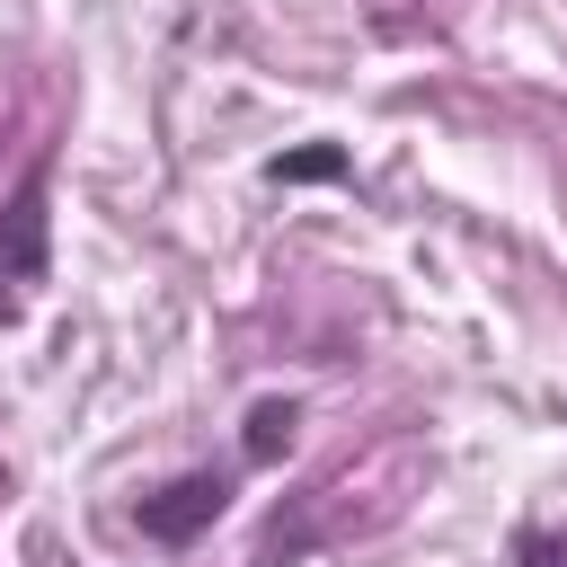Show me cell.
<instances>
[{
    "mask_svg": "<svg viewBox=\"0 0 567 567\" xmlns=\"http://www.w3.org/2000/svg\"><path fill=\"white\" fill-rule=\"evenodd\" d=\"M221 505H230V478H221V470H177L168 487H151V496L133 505V523H142V540L186 549L195 532H213V523H221Z\"/></svg>",
    "mask_w": 567,
    "mask_h": 567,
    "instance_id": "obj_1",
    "label": "cell"
},
{
    "mask_svg": "<svg viewBox=\"0 0 567 567\" xmlns=\"http://www.w3.org/2000/svg\"><path fill=\"white\" fill-rule=\"evenodd\" d=\"M44 195H53V159H35L0 213V284H44Z\"/></svg>",
    "mask_w": 567,
    "mask_h": 567,
    "instance_id": "obj_2",
    "label": "cell"
},
{
    "mask_svg": "<svg viewBox=\"0 0 567 567\" xmlns=\"http://www.w3.org/2000/svg\"><path fill=\"white\" fill-rule=\"evenodd\" d=\"M292 425H301V408H292V399H266V408L248 416V461H275V452L292 443Z\"/></svg>",
    "mask_w": 567,
    "mask_h": 567,
    "instance_id": "obj_3",
    "label": "cell"
},
{
    "mask_svg": "<svg viewBox=\"0 0 567 567\" xmlns=\"http://www.w3.org/2000/svg\"><path fill=\"white\" fill-rule=\"evenodd\" d=\"M337 168H346V151H328V142H319V151H292V159H275L266 177H275V186H310V177H337Z\"/></svg>",
    "mask_w": 567,
    "mask_h": 567,
    "instance_id": "obj_4",
    "label": "cell"
},
{
    "mask_svg": "<svg viewBox=\"0 0 567 567\" xmlns=\"http://www.w3.org/2000/svg\"><path fill=\"white\" fill-rule=\"evenodd\" d=\"M523 567H567V540H549V532H523Z\"/></svg>",
    "mask_w": 567,
    "mask_h": 567,
    "instance_id": "obj_5",
    "label": "cell"
}]
</instances>
